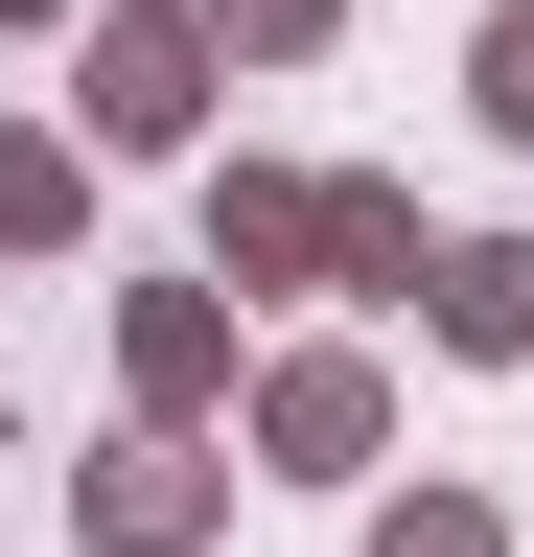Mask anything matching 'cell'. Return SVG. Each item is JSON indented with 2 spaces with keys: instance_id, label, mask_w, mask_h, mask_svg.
Here are the masks:
<instances>
[{
  "instance_id": "cell-1",
  "label": "cell",
  "mask_w": 534,
  "mask_h": 557,
  "mask_svg": "<svg viewBox=\"0 0 534 557\" xmlns=\"http://www.w3.org/2000/svg\"><path fill=\"white\" fill-rule=\"evenodd\" d=\"M210 94H233L210 0H94V24H71V139H94V163H186Z\"/></svg>"
},
{
  "instance_id": "cell-2",
  "label": "cell",
  "mask_w": 534,
  "mask_h": 557,
  "mask_svg": "<svg viewBox=\"0 0 534 557\" xmlns=\"http://www.w3.org/2000/svg\"><path fill=\"white\" fill-rule=\"evenodd\" d=\"M233 442L280 465V487H372V465H395V348H349V325H302V348H256V395H233Z\"/></svg>"
},
{
  "instance_id": "cell-3",
  "label": "cell",
  "mask_w": 534,
  "mask_h": 557,
  "mask_svg": "<svg viewBox=\"0 0 534 557\" xmlns=\"http://www.w3.org/2000/svg\"><path fill=\"white\" fill-rule=\"evenodd\" d=\"M233 395H256V348H233V278H210V256H186V278H116V418L210 442Z\"/></svg>"
},
{
  "instance_id": "cell-4",
  "label": "cell",
  "mask_w": 534,
  "mask_h": 557,
  "mask_svg": "<svg viewBox=\"0 0 534 557\" xmlns=\"http://www.w3.org/2000/svg\"><path fill=\"white\" fill-rule=\"evenodd\" d=\"M210 278L233 302H349V163H210Z\"/></svg>"
},
{
  "instance_id": "cell-5",
  "label": "cell",
  "mask_w": 534,
  "mask_h": 557,
  "mask_svg": "<svg viewBox=\"0 0 534 557\" xmlns=\"http://www.w3.org/2000/svg\"><path fill=\"white\" fill-rule=\"evenodd\" d=\"M71 534H94V557H210V534H233V442H163V418H116V442L71 465Z\"/></svg>"
},
{
  "instance_id": "cell-6",
  "label": "cell",
  "mask_w": 534,
  "mask_h": 557,
  "mask_svg": "<svg viewBox=\"0 0 534 557\" xmlns=\"http://www.w3.org/2000/svg\"><path fill=\"white\" fill-rule=\"evenodd\" d=\"M419 348H464V372H534V233H442Z\"/></svg>"
},
{
  "instance_id": "cell-7",
  "label": "cell",
  "mask_w": 534,
  "mask_h": 557,
  "mask_svg": "<svg viewBox=\"0 0 534 557\" xmlns=\"http://www.w3.org/2000/svg\"><path fill=\"white\" fill-rule=\"evenodd\" d=\"M0 256H94V139L0 116Z\"/></svg>"
},
{
  "instance_id": "cell-8",
  "label": "cell",
  "mask_w": 534,
  "mask_h": 557,
  "mask_svg": "<svg viewBox=\"0 0 534 557\" xmlns=\"http://www.w3.org/2000/svg\"><path fill=\"white\" fill-rule=\"evenodd\" d=\"M372 557H511L488 487H372Z\"/></svg>"
},
{
  "instance_id": "cell-9",
  "label": "cell",
  "mask_w": 534,
  "mask_h": 557,
  "mask_svg": "<svg viewBox=\"0 0 534 557\" xmlns=\"http://www.w3.org/2000/svg\"><path fill=\"white\" fill-rule=\"evenodd\" d=\"M210 47H233V70H325V47H349V0H210Z\"/></svg>"
},
{
  "instance_id": "cell-10",
  "label": "cell",
  "mask_w": 534,
  "mask_h": 557,
  "mask_svg": "<svg viewBox=\"0 0 534 557\" xmlns=\"http://www.w3.org/2000/svg\"><path fill=\"white\" fill-rule=\"evenodd\" d=\"M464 94H488V139L534 163V0H488V24H464Z\"/></svg>"
},
{
  "instance_id": "cell-11",
  "label": "cell",
  "mask_w": 534,
  "mask_h": 557,
  "mask_svg": "<svg viewBox=\"0 0 534 557\" xmlns=\"http://www.w3.org/2000/svg\"><path fill=\"white\" fill-rule=\"evenodd\" d=\"M47 24H94V0H0V47H47Z\"/></svg>"
}]
</instances>
